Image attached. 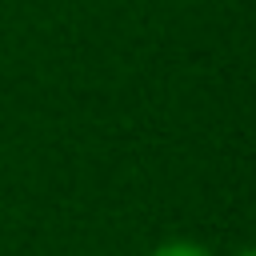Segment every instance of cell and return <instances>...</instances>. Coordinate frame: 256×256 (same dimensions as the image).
I'll use <instances>...</instances> for the list:
<instances>
[{"label":"cell","mask_w":256,"mask_h":256,"mask_svg":"<svg viewBox=\"0 0 256 256\" xmlns=\"http://www.w3.org/2000/svg\"><path fill=\"white\" fill-rule=\"evenodd\" d=\"M152 256H208V248H200L192 240H172V244H160Z\"/></svg>","instance_id":"1"},{"label":"cell","mask_w":256,"mask_h":256,"mask_svg":"<svg viewBox=\"0 0 256 256\" xmlns=\"http://www.w3.org/2000/svg\"><path fill=\"white\" fill-rule=\"evenodd\" d=\"M240 256H256V248H244V252H240Z\"/></svg>","instance_id":"2"}]
</instances>
